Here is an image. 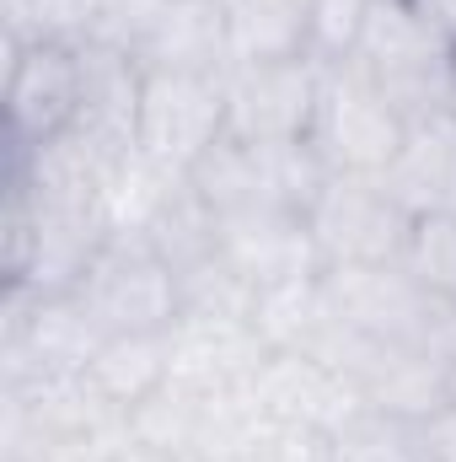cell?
Returning <instances> with one entry per match:
<instances>
[{
    "label": "cell",
    "instance_id": "4fadbf2b",
    "mask_svg": "<svg viewBox=\"0 0 456 462\" xmlns=\"http://www.w3.org/2000/svg\"><path fill=\"white\" fill-rule=\"evenodd\" d=\"M92 5V43L114 49H140L150 22L167 11V0H87Z\"/></svg>",
    "mask_w": 456,
    "mask_h": 462
},
{
    "label": "cell",
    "instance_id": "2e32d148",
    "mask_svg": "<svg viewBox=\"0 0 456 462\" xmlns=\"http://www.w3.org/2000/svg\"><path fill=\"white\" fill-rule=\"evenodd\" d=\"M221 5H236V0H221Z\"/></svg>",
    "mask_w": 456,
    "mask_h": 462
},
{
    "label": "cell",
    "instance_id": "7c38bea8",
    "mask_svg": "<svg viewBox=\"0 0 456 462\" xmlns=\"http://www.w3.org/2000/svg\"><path fill=\"white\" fill-rule=\"evenodd\" d=\"M376 0H312V16H306V54L312 60H349L360 49V32L370 22Z\"/></svg>",
    "mask_w": 456,
    "mask_h": 462
},
{
    "label": "cell",
    "instance_id": "9a60e30c",
    "mask_svg": "<svg viewBox=\"0 0 456 462\" xmlns=\"http://www.w3.org/2000/svg\"><path fill=\"white\" fill-rule=\"evenodd\" d=\"M451 118H456V81H451Z\"/></svg>",
    "mask_w": 456,
    "mask_h": 462
},
{
    "label": "cell",
    "instance_id": "6da1fadb",
    "mask_svg": "<svg viewBox=\"0 0 456 462\" xmlns=\"http://www.w3.org/2000/svg\"><path fill=\"white\" fill-rule=\"evenodd\" d=\"M306 140L328 172L381 178L408 140V118L354 60H317V108Z\"/></svg>",
    "mask_w": 456,
    "mask_h": 462
},
{
    "label": "cell",
    "instance_id": "7a4b0ae2",
    "mask_svg": "<svg viewBox=\"0 0 456 462\" xmlns=\"http://www.w3.org/2000/svg\"><path fill=\"white\" fill-rule=\"evenodd\" d=\"M392 103L408 118H430L451 108V81H456V54L403 5V0H376L360 49L349 54Z\"/></svg>",
    "mask_w": 456,
    "mask_h": 462
},
{
    "label": "cell",
    "instance_id": "8992f818",
    "mask_svg": "<svg viewBox=\"0 0 456 462\" xmlns=\"http://www.w3.org/2000/svg\"><path fill=\"white\" fill-rule=\"evenodd\" d=\"M317 108V60H236L226 70V134L274 145L306 140Z\"/></svg>",
    "mask_w": 456,
    "mask_h": 462
},
{
    "label": "cell",
    "instance_id": "9c48e42d",
    "mask_svg": "<svg viewBox=\"0 0 456 462\" xmlns=\"http://www.w3.org/2000/svg\"><path fill=\"white\" fill-rule=\"evenodd\" d=\"M387 189L403 199V210L419 216H456V118L451 108L408 124V140L397 162L381 172Z\"/></svg>",
    "mask_w": 456,
    "mask_h": 462
},
{
    "label": "cell",
    "instance_id": "30bf717a",
    "mask_svg": "<svg viewBox=\"0 0 456 462\" xmlns=\"http://www.w3.org/2000/svg\"><path fill=\"white\" fill-rule=\"evenodd\" d=\"M97 393L118 403L123 414H134L140 403H150L167 382H172V355H167V334H118L97 349L92 371Z\"/></svg>",
    "mask_w": 456,
    "mask_h": 462
},
{
    "label": "cell",
    "instance_id": "ba28073f",
    "mask_svg": "<svg viewBox=\"0 0 456 462\" xmlns=\"http://www.w3.org/2000/svg\"><path fill=\"white\" fill-rule=\"evenodd\" d=\"M145 70H194L226 76L231 70V5L221 0H167V11L140 38Z\"/></svg>",
    "mask_w": 456,
    "mask_h": 462
},
{
    "label": "cell",
    "instance_id": "5b68a950",
    "mask_svg": "<svg viewBox=\"0 0 456 462\" xmlns=\"http://www.w3.org/2000/svg\"><path fill=\"white\" fill-rule=\"evenodd\" d=\"M306 226L317 236L323 269H343V263H403L408 236H414V216L387 189V178L333 172L328 189L317 194V205L306 210Z\"/></svg>",
    "mask_w": 456,
    "mask_h": 462
},
{
    "label": "cell",
    "instance_id": "5bb4252c",
    "mask_svg": "<svg viewBox=\"0 0 456 462\" xmlns=\"http://www.w3.org/2000/svg\"><path fill=\"white\" fill-rule=\"evenodd\" d=\"M403 5H408V11H414V16L456 54V0H403Z\"/></svg>",
    "mask_w": 456,
    "mask_h": 462
},
{
    "label": "cell",
    "instance_id": "8fae6325",
    "mask_svg": "<svg viewBox=\"0 0 456 462\" xmlns=\"http://www.w3.org/2000/svg\"><path fill=\"white\" fill-rule=\"evenodd\" d=\"M403 269L435 296V301H456V216H419Z\"/></svg>",
    "mask_w": 456,
    "mask_h": 462
},
{
    "label": "cell",
    "instance_id": "52a82bcc",
    "mask_svg": "<svg viewBox=\"0 0 456 462\" xmlns=\"http://www.w3.org/2000/svg\"><path fill=\"white\" fill-rule=\"evenodd\" d=\"M81 114V54L70 43H22L5 70V118L16 156L54 140Z\"/></svg>",
    "mask_w": 456,
    "mask_h": 462
},
{
    "label": "cell",
    "instance_id": "3957f363",
    "mask_svg": "<svg viewBox=\"0 0 456 462\" xmlns=\"http://www.w3.org/2000/svg\"><path fill=\"white\" fill-rule=\"evenodd\" d=\"M76 296L87 301V312L97 318V328L108 339H118V334H167L183 318L178 269L134 236H108L103 242V253L92 258Z\"/></svg>",
    "mask_w": 456,
    "mask_h": 462
},
{
    "label": "cell",
    "instance_id": "277c9868",
    "mask_svg": "<svg viewBox=\"0 0 456 462\" xmlns=\"http://www.w3.org/2000/svg\"><path fill=\"white\" fill-rule=\"evenodd\" d=\"M221 140H226V76L145 70L140 118H134L140 156L188 178Z\"/></svg>",
    "mask_w": 456,
    "mask_h": 462
}]
</instances>
